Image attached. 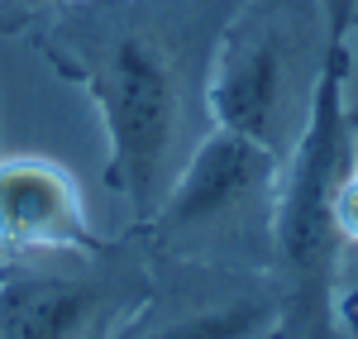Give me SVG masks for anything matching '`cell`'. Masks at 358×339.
Masks as SVG:
<instances>
[{
  "mask_svg": "<svg viewBox=\"0 0 358 339\" xmlns=\"http://www.w3.org/2000/svg\"><path fill=\"white\" fill-rule=\"evenodd\" d=\"M315 5H325V15H330V20L349 24V20H354V5H358V0H315Z\"/></svg>",
  "mask_w": 358,
  "mask_h": 339,
  "instance_id": "30bf717a",
  "label": "cell"
},
{
  "mask_svg": "<svg viewBox=\"0 0 358 339\" xmlns=\"http://www.w3.org/2000/svg\"><path fill=\"white\" fill-rule=\"evenodd\" d=\"M349 29H339L315 86V106L296 148L282 163L277 201V258L273 277L282 291L273 339H339L334 330V277H339V229L334 192L354 172L349 129Z\"/></svg>",
  "mask_w": 358,
  "mask_h": 339,
  "instance_id": "7a4b0ae2",
  "label": "cell"
},
{
  "mask_svg": "<svg viewBox=\"0 0 358 339\" xmlns=\"http://www.w3.org/2000/svg\"><path fill=\"white\" fill-rule=\"evenodd\" d=\"M277 311L282 291L273 273L153 254L148 287L110 339H268Z\"/></svg>",
  "mask_w": 358,
  "mask_h": 339,
  "instance_id": "8992f818",
  "label": "cell"
},
{
  "mask_svg": "<svg viewBox=\"0 0 358 339\" xmlns=\"http://www.w3.org/2000/svg\"><path fill=\"white\" fill-rule=\"evenodd\" d=\"M334 229H339L344 244H358V168L334 192Z\"/></svg>",
  "mask_w": 358,
  "mask_h": 339,
  "instance_id": "ba28073f",
  "label": "cell"
},
{
  "mask_svg": "<svg viewBox=\"0 0 358 339\" xmlns=\"http://www.w3.org/2000/svg\"><path fill=\"white\" fill-rule=\"evenodd\" d=\"M101 234L86 215L82 182L48 153L0 158V258L86 249Z\"/></svg>",
  "mask_w": 358,
  "mask_h": 339,
  "instance_id": "52a82bcc",
  "label": "cell"
},
{
  "mask_svg": "<svg viewBox=\"0 0 358 339\" xmlns=\"http://www.w3.org/2000/svg\"><path fill=\"white\" fill-rule=\"evenodd\" d=\"M239 0H72L38 20V43L86 91L106 129V182L148 225L210 124V57Z\"/></svg>",
  "mask_w": 358,
  "mask_h": 339,
  "instance_id": "6da1fadb",
  "label": "cell"
},
{
  "mask_svg": "<svg viewBox=\"0 0 358 339\" xmlns=\"http://www.w3.org/2000/svg\"><path fill=\"white\" fill-rule=\"evenodd\" d=\"M57 5H72V0H0V34L5 29L38 24L43 15H53Z\"/></svg>",
  "mask_w": 358,
  "mask_h": 339,
  "instance_id": "9c48e42d",
  "label": "cell"
},
{
  "mask_svg": "<svg viewBox=\"0 0 358 339\" xmlns=\"http://www.w3.org/2000/svg\"><path fill=\"white\" fill-rule=\"evenodd\" d=\"M148 273L153 254L138 234L0 258V339H110Z\"/></svg>",
  "mask_w": 358,
  "mask_h": 339,
  "instance_id": "5b68a950",
  "label": "cell"
},
{
  "mask_svg": "<svg viewBox=\"0 0 358 339\" xmlns=\"http://www.w3.org/2000/svg\"><path fill=\"white\" fill-rule=\"evenodd\" d=\"M339 24L315 0H239L210 57V124L287 158L301 139Z\"/></svg>",
  "mask_w": 358,
  "mask_h": 339,
  "instance_id": "3957f363",
  "label": "cell"
},
{
  "mask_svg": "<svg viewBox=\"0 0 358 339\" xmlns=\"http://www.w3.org/2000/svg\"><path fill=\"white\" fill-rule=\"evenodd\" d=\"M282 163L287 158L244 134L210 129L167 187L163 205L148 215V225L129 234H138L158 258L273 273Z\"/></svg>",
  "mask_w": 358,
  "mask_h": 339,
  "instance_id": "277c9868",
  "label": "cell"
}]
</instances>
